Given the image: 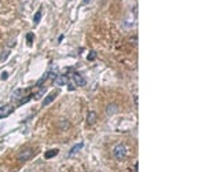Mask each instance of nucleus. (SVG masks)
<instances>
[{"label": "nucleus", "mask_w": 206, "mask_h": 172, "mask_svg": "<svg viewBox=\"0 0 206 172\" xmlns=\"http://www.w3.org/2000/svg\"><path fill=\"white\" fill-rule=\"evenodd\" d=\"M67 88H69L70 91H74V90H76V87L73 86V84H69V87H67Z\"/></svg>", "instance_id": "obj_17"}, {"label": "nucleus", "mask_w": 206, "mask_h": 172, "mask_svg": "<svg viewBox=\"0 0 206 172\" xmlns=\"http://www.w3.org/2000/svg\"><path fill=\"white\" fill-rule=\"evenodd\" d=\"M73 80H74V83H76V86L79 87H84L85 84H87V81H85V78L83 77L80 73H73Z\"/></svg>", "instance_id": "obj_4"}, {"label": "nucleus", "mask_w": 206, "mask_h": 172, "mask_svg": "<svg viewBox=\"0 0 206 172\" xmlns=\"http://www.w3.org/2000/svg\"><path fill=\"white\" fill-rule=\"evenodd\" d=\"M8 56V51H4V52H1V55H0V62L1 61H6Z\"/></svg>", "instance_id": "obj_14"}, {"label": "nucleus", "mask_w": 206, "mask_h": 172, "mask_svg": "<svg viewBox=\"0 0 206 172\" xmlns=\"http://www.w3.org/2000/svg\"><path fill=\"white\" fill-rule=\"evenodd\" d=\"M83 147H84V143H83V142H80V143H77V145H74V146L70 149V151H69V157L74 156V154H76L79 150H81Z\"/></svg>", "instance_id": "obj_8"}, {"label": "nucleus", "mask_w": 206, "mask_h": 172, "mask_svg": "<svg viewBox=\"0 0 206 172\" xmlns=\"http://www.w3.org/2000/svg\"><path fill=\"white\" fill-rule=\"evenodd\" d=\"M59 95V91H54V92H51L50 95H47L46 98H44V101H43V103H41V106L43 108H46V106H48L51 102H54V99H55L56 96Z\"/></svg>", "instance_id": "obj_3"}, {"label": "nucleus", "mask_w": 206, "mask_h": 172, "mask_svg": "<svg viewBox=\"0 0 206 172\" xmlns=\"http://www.w3.org/2000/svg\"><path fill=\"white\" fill-rule=\"evenodd\" d=\"M41 15H43V11H41V8H40L39 11L34 14V17H33V24L37 25L40 22V19H41Z\"/></svg>", "instance_id": "obj_12"}, {"label": "nucleus", "mask_w": 206, "mask_h": 172, "mask_svg": "<svg viewBox=\"0 0 206 172\" xmlns=\"http://www.w3.org/2000/svg\"><path fill=\"white\" fill-rule=\"evenodd\" d=\"M83 3H84V4H88V3H89V0H83Z\"/></svg>", "instance_id": "obj_19"}, {"label": "nucleus", "mask_w": 206, "mask_h": 172, "mask_svg": "<svg viewBox=\"0 0 206 172\" xmlns=\"http://www.w3.org/2000/svg\"><path fill=\"white\" fill-rule=\"evenodd\" d=\"M95 58H96V52H95V51H91V52H89V55L87 56L88 61H94Z\"/></svg>", "instance_id": "obj_13"}, {"label": "nucleus", "mask_w": 206, "mask_h": 172, "mask_svg": "<svg viewBox=\"0 0 206 172\" xmlns=\"http://www.w3.org/2000/svg\"><path fill=\"white\" fill-rule=\"evenodd\" d=\"M117 112H118V106H117L116 103H109V105H107V108H106V113H107V116L117 114Z\"/></svg>", "instance_id": "obj_5"}, {"label": "nucleus", "mask_w": 206, "mask_h": 172, "mask_svg": "<svg viewBox=\"0 0 206 172\" xmlns=\"http://www.w3.org/2000/svg\"><path fill=\"white\" fill-rule=\"evenodd\" d=\"M25 94V90H22V88H18V90H15L13 94H11V99L13 101H18V99H21L22 98V95Z\"/></svg>", "instance_id": "obj_7"}, {"label": "nucleus", "mask_w": 206, "mask_h": 172, "mask_svg": "<svg viewBox=\"0 0 206 172\" xmlns=\"http://www.w3.org/2000/svg\"><path fill=\"white\" fill-rule=\"evenodd\" d=\"M54 84L58 87L65 86V84H67V77H66V76H56V77L54 78Z\"/></svg>", "instance_id": "obj_6"}, {"label": "nucleus", "mask_w": 206, "mask_h": 172, "mask_svg": "<svg viewBox=\"0 0 206 172\" xmlns=\"http://www.w3.org/2000/svg\"><path fill=\"white\" fill-rule=\"evenodd\" d=\"M133 102H135V105L137 106V95H135V96H133Z\"/></svg>", "instance_id": "obj_18"}, {"label": "nucleus", "mask_w": 206, "mask_h": 172, "mask_svg": "<svg viewBox=\"0 0 206 172\" xmlns=\"http://www.w3.org/2000/svg\"><path fill=\"white\" fill-rule=\"evenodd\" d=\"M11 108L8 106V105H6V106H3V108H0V118H3V117H7L8 114L11 113Z\"/></svg>", "instance_id": "obj_9"}, {"label": "nucleus", "mask_w": 206, "mask_h": 172, "mask_svg": "<svg viewBox=\"0 0 206 172\" xmlns=\"http://www.w3.org/2000/svg\"><path fill=\"white\" fill-rule=\"evenodd\" d=\"M26 39H28V44H29V46H32V41H33V33H29V35L26 36Z\"/></svg>", "instance_id": "obj_15"}, {"label": "nucleus", "mask_w": 206, "mask_h": 172, "mask_svg": "<svg viewBox=\"0 0 206 172\" xmlns=\"http://www.w3.org/2000/svg\"><path fill=\"white\" fill-rule=\"evenodd\" d=\"M88 124H95V121H96V113L95 112H89V113H88Z\"/></svg>", "instance_id": "obj_10"}, {"label": "nucleus", "mask_w": 206, "mask_h": 172, "mask_svg": "<svg viewBox=\"0 0 206 172\" xmlns=\"http://www.w3.org/2000/svg\"><path fill=\"white\" fill-rule=\"evenodd\" d=\"M32 156H33V150H30V149H26V150H22V151L19 153L18 160H19L21 163H24V161H28L29 158H32Z\"/></svg>", "instance_id": "obj_2"}, {"label": "nucleus", "mask_w": 206, "mask_h": 172, "mask_svg": "<svg viewBox=\"0 0 206 172\" xmlns=\"http://www.w3.org/2000/svg\"><path fill=\"white\" fill-rule=\"evenodd\" d=\"M0 78H1V80H7V78H8V73H7V72H1Z\"/></svg>", "instance_id": "obj_16"}, {"label": "nucleus", "mask_w": 206, "mask_h": 172, "mask_svg": "<svg viewBox=\"0 0 206 172\" xmlns=\"http://www.w3.org/2000/svg\"><path fill=\"white\" fill-rule=\"evenodd\" d=\"M56 154H58V149H52V150H48L47 153L44 154V157H46L47 160H50V158H52V157H55Z\"/></svg>", "instance_id": "obj_11"}, {"label": "nucleus", "mask_w": 206, "mask_h": 172, "mask_svg": "<svg viewBox=\"0 0 206 172\" xmlns=\"http://www.w3.org/2000/svg\"><path fill=\"white\" fill-rule=\"evenodd\" d=\"M113 156H114V158H116V160L122 161V160L127 157V147H125L122 143L117 145V146L114 147V150H113Z\"/></svg>", "instance_id": "obj_1"}]
</instances>
